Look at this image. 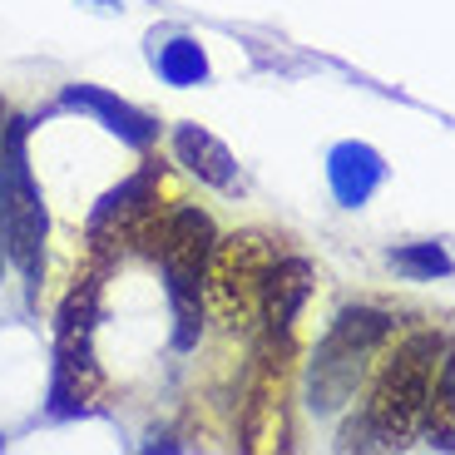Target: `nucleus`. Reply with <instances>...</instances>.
Instances as JSON below:
<instances>
[{"label": "nucleus", "mask_w": 455, "mask_h": 455, "mask_svg": "<svg viewBox=\"0 0 455 455\" xmlns=\"http://www.w3.org/2000/svg\"><path fill=\"white\" fill-rule=\"evenodd\" d=\"M445 347L451 341L435 337V331H411L396 352L387 356L366 411L356 421H347L341 451H391V445H406L411 435L421 431L431 381H435V366H441Z\"/></svg>", "instance_id": "f257e3e1"}, {"label": "nucleus", "mask_w": 455, "mask_h": 455, "mask_svg": "<svg viewBox=\"0 0 455 455\" xmlns=\"http://www.w3.org/2000/svg\"><path fill=\"white\" fill-rule=\"evenodd\" d=\"M154 233V262L164 273V297L173 312V347L194 352L208 322V302H204V283H208V258L218 248V228L204 208L183 204L173 208L164 223L148 228Z\"/></svg>", "instance_id": "f03ea898"}, {"label": "nucleus", "mask_w": 455, "mask_h": 455, "mask_svg": "<svg viewBox=\"0 0 455 455\" xmlns=\"http://www.w3.org/2000/svg\"><path fill=\"white\" fill-rule=\"evenodd\" d=\"M25 134L30 124L11 119L5 134H0V252L20 267L25 277V297H40L45 283V198H40V183L30 173V154H25Z\"/></svg>", "instance_id": "7ed1b4c3"}, {"label": "nucleus", "mask_w": 455, "mask_h": 455, "mask_svg": "<svg viewBox=\"0 0 455 455\" xmlns=\"http://www.w3.org/2000/svg\"><path fill=\"white\" fill-rule=\"evenodd\" d=\"M100 273L75 277L55 317V366H50V416L69 421L84 416L100 391V356H94V327H100Z\"/></svg>", "instance_id": "20e7f679"}, {"label": "nucleus", "mask_w": 455, "mask_h": 455, "mask_svg": "<svg viewBox=\"0 0 455 455\" xmlns=\"http://www.w3.org/2000/svg\"><path fill=\"white\" fill-rule=\"evenodd\" d=\"M391 331H396V317H387V312H376V307L337 312L331 331L322 337L317 356H312L307 406L322 411V416L347 406V401L356 396V381L366 376V362L391 341Z\"/></svg>", "instance_id": "39448f33"}, {"label": "nucleus", "mask_w": 455, "mask_h": 455, "mask_svg": "<svg viewBox=\"0 0 455 455\" xmlns=\"http://www.w3.org/2000/svg\"><path fill=\"white\" fill-rule=\"evenodd\" d=\"M273 262H277V243L262 238V233L218 238L213 258H208V283H204L208 317H218L233 331L252 327L258 322V302H262V283H267Z\"/></svg>", "instance_id": "423d86ee"}, {"label": "nucleus", "mask_w": 455, "mask_h": 455, "mask_svg": "<svg viewBox=\"0 0 455 455\" xmlns=\"http://www.w3.org/2000/svg\"><path fill=\"white\" fill-rule=\"evenodd\" d=\"M154 213H159V169L144 164L139 173H129L119 188H109V194L94 204V213H90L94 252H124L129 243L148 238Z\"/></svg>", "instance_id": "0eeeda50"}, {"label": "nucleus", "mask_w": 455, "mask_h": 455, "mask_svg": "<svg viewBox=\"0 0 455 455\" xmlns=\"http://www.w3.org/2000/svg\"><path fill=\"white\" fill-rule=\"evenodd\" d=\"M60 109L100 119V124L109 129V134H119L129 148H148L159 139V119H154V114L134 109L129 100H119V94H109V90H94V84H65V90H60Z\"/></svg>", "instance_id": "6e6552de"}, {"label": "nucleus", "mask_w": 455, "mask_h": 455, "mask_svg": "<svg viewBox=\"0 0 455 455\" xmlns=\"http://www.w3.org/2000/svg\"><path fill=\"white\" fill-rule=\"evenodd\" d=\"M312 297V262L307 258H283L267 267V283H262V302H258V327L267 337H287L302 312V302Z\"/></svg>", "instance_id": "1a4fd4ad"}, {"label": "nucleus", "mask_w": 455, "mask_h": 455, "mask_svg": "<svg viewBox=\"0 0 455 455\" xmlns=\"http://www.w3.org/2000/svg\"><path fill=\"white\" fill-rule=\"evenodd\" d=\"M387 179V159L371 144H337L327 154V183L341 208H362Z\"/></svg>", "instance_id": "9d476101"}, {"label": "nucleus", "mask_w": 455, "mask_h": 455, "mask_svg": "<svg viewBox=\"0 0 455 455\" xmlns=\"http://www.w3.org/2000/svg\"><path fill=\"white\" fill-rule=\"evenodd\" d=\"M173 159L183 164V169L194 173L198 183H208V188H238V164H233V154H228L223 139H213L208 129L198 124H179L173 129Z\"/></svg>", "instance_id": "9b49d317"}, {"label": "nucleus", "mask_w": 455, "mask_h": 455, "mask_svg": "<svg viewBox=\"0 0 455 455\" xmlns=\"http://www.w3.org/2000/svg\"><path fill=\"white\" fill-rule=\"evenodd\" d=\"M148 65L164 84H179V90H194V84H208L213 65H208L204 45L194 35H148Z\"/></svg>", "instance_id": "f8f14e48"}, {"label": "nucleus", "mask_w": 455, "mask_h": 455, "mask_svg": "<svg viewBox=\"0 0 455 455\" xmlns=\"http://www.w3.org/2000/svg\"><path fill=\"white\" fill-rule=\"evenodd\" d=\"M421 431L431 435V445L455 451V347H445L441 366H435V381H431V401H426Z\"/></svg>", "instance_id": "ddd939ff"}, {"label": "nucleus", "mask_w": 455, "mask_h": 455, "mask_svg": "<svg viewBox=\"0 0 455 455\" xmlns=\"http://www.w3.org/2000/svg\"><path fill=\"white\" fill-rule=\"evenodd\" d=\"M396 273L416 277V283H435V277H451V252L441 243H411V248H396L391 252Z\"/></svg>", "instance_id": "4468645a"}, {"label": "nucleus", "mask_w": 455, "mask_h": 455, "mask_svg": "<svg viewBox=\"0 0 455 455\" xmlns=\"http://www.w3.org/2000/svg\"><path fill=\"white\" fill-rule=\"evenodd\" d=\"M0 134H5V109H0Z\"/></svg>", "instance_id": "2eb2a0df"}, {"label": "nucleus", "mask_w": 455, "mask_h": 455, "mask_svg": "<svg viewBox=\"0 0 455 455\" xmlns=\"http://www.w3.org/2000/svg\"><path fill=\"white\" fill-rule=\"evenodd\" d=\"M0 451H5V435H0Z\"/></svg>", "instance_id": "dca6fc26"}]
</instances>
